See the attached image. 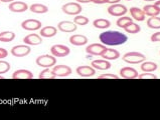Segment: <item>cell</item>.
Wrapping results in <instances>:
<instances>
[{
    "label": "cell",
    "instance_id": "cell-1",
    "mask_svg": "<svg viewBox=\"0 0 160 120\" xmlns=\"http://www.w3.org/2000/svg\"><path fill=\"white\" fill-rule=\"evenodd\" d=\"M99 38H100V41H101L104 45H109V46L121 45L123 43H125L128 40V37L125 34H123L121 32H118V31H112V30L103 32V33L100 34Z\"/></svg>",
    "mask_w": 160,
    "mask_h": 120
},
{
    "label": "cell",
    "instance_id": "cell-2",
    "mask_svg": "<svg viewBox=\"0 0 160 120\" xmlns=\"http://www.w3.org/2000/svg\"><path fill=\"white\" fill-rule=\"evenodd\" d=\"M146 60L145 55L140 52H128L123 55V61L129 64H139Z\"/></svg>",
    "mask_w": 160,
    "mask_h": 120
},
{
    "label": "cell",
    "instance_id": "cell-3",
    "mask_svg": "<svg viewBox=\"0 0 160 120\" xmlns=\"http://www.w3.org/2000/svg\"><path fill=\"white\" fill-rule=\"evenodd\" d=\"M36 64L40 67H44V68H51L52 66L56 65L57 63V59L53 55H40L35 60Z\"/></svg>",
    "mask_w": 160,
    "mask_h": 120
},
{
    "label": "cell",
    "instance_id": "cell-4",
    "mask_svg": "<svg viewBox=\"0 0 160 120\" xmlns=\"http://www.w3.org/2000/svg\"><path fill=\"white\" fill-rule=\"evenodd\" d=\"M62 10L63 13H66L68 15L76 16L80 14L82 10H83V8H82V6L77 2H68L65 4V5H62Z\"/></svg>",
    "mask_w": 160,
    "mask_h": 120
},
{
    "label": "cell",
    "instance_id": "cell-5",
    "mask_svg": "<svg viewBox=\"0 0 160 120\" xmlns=\"http://www.w3.org/2000/svg\"><path fill=\"white\" fill-rule=\"evenodd\" d=\"M71 52V49L66 45L57 44L51 48V53L54 57H66Z\"/></svg>",
    "mask_w": 160,
    "mask_h": 120
},
{
    "label": "cell",
    "instance_id": "cell-6",
    "mask_svg": "<svg viewBox=\"0 0 160 120\" xmlns=\"http://www.w3.org/2000/svg\"><path fill=\"white\" fill-rule=\"evenodd\" d=\"M128 11V9L125 5H122V4H113V5L109 6L108 8V13L112 16H117V17H121L124 16Z\"/></svg>",
    "mask_w": 160,
    "mask_h": 120
},
{
    "label": "cell",
    "instance_id": "cell-7",
    "mask_svg": "<svg viewBox=\"0 0 160 120\" xmlns=\"http://www.w3.org/2000/svg\"><path fill=\"white\" fill-rule=\"evenodd\" d=\"M31 51L29 45H16L11 49V54L15 57H24L27 56Z\"/></svg>",
    "mask_w": 160,
    "mask_h": 120
},
{
    "label": "cell",
    "instance_id": "cell-8",
    "mask_svg": "<svg viewBox=\"0 0 160 120\" xmlns=\"http://www.w3.org/2000/svg\"><path fill=\"white\" fill-rule=\"evenodd\" d=\"M106 45H102L99 43H93L89 46H87L86 52L90 55H94V56H101L102 53L106 49Z\"/></svg>",
    "mask_w": 160,
    "mask_h": 120
},
{
    "label": "cell",
    "instance_id": "cell-9",
    "mask_svg": "<svg viewBox=\"0 0 160 120\" xmlns=\"http://www.w3.org/2000/svg\"><path fill=\"white\" fill-rule=\"evenodd\" d=\"M52 71L57 77H67L72 74V68L68 65H54Z\"/></svg>",
    "mask_w": 160,
    "mask_h": 120
},
{
    "label": "cell",
    "instance_id": "cell-10",
    "mask_svg": "<svg viewBox=\"0 0 160 120\" xmlns=\"http://www.w3.org/2000/svg\"><path fill=\"white\" fill-rule=\"evenodd\" d=\"M21 27L24 30L35 31L42 28V22L36 19H27L21 23Z\"/></svg>",
    "mask_w": 160,
    "mask_h": 120
},
{
    "label": "cell",
    "instance_id": "cell-11",
    "mask_svg": "<svg viewBox=\"0 0 160 120\" xmlns=\"http://www.w3.org/2000/svg\"><path fill=\"white\" fill-rule=\"evenodd\" d=\"M58 29L62 32L71 33V32H75L77 30V24L72 21H61L58 24Z\"/></svg>",
    "mask_w": 160,
    "mask_h": 120
},
{
    "label": "cell",
    "instance_id": "cell-12",
    "mask_svg": "<svg viewBox=\"0 0 160 120\" xmlns=\"http://www.w3.org/2000/svg\"><path fill=\"white\" fill-rule=\"evenodd\" d=\"M8 8H9V10L14 13H21L28 9V5H27L25 2H22V1H12L9 4Z\"/></svg>",
    "mask_w": 160,
    "mask_h": 120
},
{
    "label": "cell",
    "instance_id": "cell-13",
    "mask_svg": "<svg viewBox=\"0 0 160 120\" xmlns=\"http://www.w3.org/2000/svg\"><path fill=\"white\" fill-rule=\"evenodd\" d=\"M120 75L122 78H125V79H135V78L138 77V72H137L136 69L132 68V67H123L120 70Z\"/></svg>",
    "mask_w": 160,
    "mask_h": 120
},
{
    "label": "cell",
    "instance_id": "cell-14",
    "mask_svg": "<svg viewBox=\"0 0 160 120\" xmlns=\"http://www.w3.org/2000/svg\"><path fill=\"white\" fill-rule=\"evenodd\" d=\"M77 73L78 75H80L81 77H91L94 76L96 70L93 66H88V65H82L77 68Z\"/></svg>",
    "mask_w": 160,
    "mask_h": 120
},
{
    "label": "cell",
    "instance_id": "cell-15",
    "mask_svg": "<svg viewBox=\"0 0 160 120\" xmlns=\"http://www.w3.org/2000/svg\"><path fill=\"white\" fill-rule=\"evenodd\" d=\"M23 42L26 45H39L42 43V38L40 37L38 34H35V33H31L26 35L25 37L23 38Z\"/></svg>",
    "mask_w": 160,
    "mask_h": 120
},
{
    "label": "cell",
    "instance_id": "cell-16",
    "mask_svg": "<svg viewBox=\"0 0 160 120\" xmlns=\"http://www.w3.org/2000/svg\"><path fill=\"white\" fill-rule=\"evenodd\" d=\"M12 78L13 79H32L33 74L32 72L26 69H18L15 72H13Z\"/></svg>",
    "mask_w": 160,
    "mask_h": 120
},
{
    "label": "cell",
    "instance_id": "cell-17",
    "mask_svg": "<svg viewBox=\"0 0 160 120\" xmlns=\"http://www.w3.org/2000/svg\"><path fill=\"white\" fill-rule=\"evenodd\" d=\"M70 42L75 46H83L88 43V38L85 35L75 34L70 37Z\"/></svg>",
    "mask_w": 160,
    "mask_h": 120
},
{
    "label": "cell",
    "instance_id": "cell-18",
    "mask_svg": "<svg viewBox=\"0 0 160 120\" xmlns=\"http://www.w3.org/2000/svg\"><path fill=\"white\" fill-rule=\"evenodd\" d=\"M101 56L106 60H115V59H118L119 57H120V53H119V51L116 49L106 48L105 49V51L102 53Z\"/></svg>",
    "mask_w": 160,
    "mask_h": 120
},
{
    "label": "cell",
    "instance_id": "cell-19",
    "mask_svg": "<svg viewBox=\"0 0 160 120\" xmlns=\"http://www.w3.org/2000/svg\"><path fill=\"white\" fill-rule=\"evenodd\" d=\"M92 66L95 69H99V70H107V69L111 68V63L107 61L106 59L94 60L92 61Z\"/></svg>",
    "mask_w": 160,
    "mask_h": 120
},
{
    "label": "cell",
    "instance_id": "cell-20",
    "mask_svg": "<svg viewBox=\"0 0 160 120\" xmlns=\"http://www.w3.org/2000/svg\"><path fill=\"white\" fill-rule=\"evenodd\" d=\"M58 33V29L53 26H45L43 28H40V36L47 38L53 37Z\"/></svg>",
    "mask_w": 160,
    "mask_h": 120
},
{
    "label": "cell",
    "instance_id": "cell-21",
    "mask_svg": "<svg viewBox=\"0 0 160 120\" xmlns=\"http://www.w3.org/2000/svg\"><path fill=\"white\" fill-rule=\"evenodd\" d=\"M130 13H131V16L133 17L136 21H144V19H145L144 11L138 7H131Z\"/></svg>",
    "mask_w": 160,
    "mask_h": 120
},
{
    "label": "cell",
    "instance_id": "cell-22",
    "mask_svg": "<svg viewBox=\"0 0 160 120\" xmlns=\"http://www.w3.org/2000/svg\"><path fill=\"white\" fill-rule=\"evenodd\" d=\"M29 9L31 12L36 13V14H43V13H47L48 11V7L47 5L39 3H34L32 5H30Z\"/></svg>",
    "mask_w": 160,
    "mask_h": 120
},
{
    "label": "cell",
    "instance_id": "cell-23",
    "mask_svg": "<svg viewBox=\"0 0 160 120\" xmlns=\"http://www.w3.org/2000/svg\"><path fill=\"white\" fill-rule=\"evenodd\" d=\"M93 25L98 29H107L111 25V22L107 19H103V18H99L93 21Z\"/></svg>",
    "mask_w": 160,
    "mask_h": 120
},
{
    "label": "cell",
    "instance_id": "cell-24",
    "mask_svg": "<svg viewBox=\"0 0 160 120\" xmlns=\"http://www.w3.org/2000/svg\"><path fill=\"white\" fill-rule=\"evenodd\" d=\"M15 38V33L12 31L0 32V41L1 42H11Z\"/></svg>",
    "mask_w": 160,
    "mask_h": 120
},
{
    "label": "cell",
    "instance_id": "cell-25",
    "mask_svg": "<svg viewBox=\"0 0 160 120\" xmlns=\"http://www.w3.org/2000/svg\"><path fill=\"white\" fill-rule=\"evenodd\" d=\"M141 69L144 72H153L157 69V64L152 61H143L141 64Z\"/></svg>",
    "mask_w": 160,
    "mask_h": 120
},
{
    "label": "cell",
    "instance_id": "cell-26",
    "mask_svg": "<svg viewBox=\"0 0 160 120\" xmlns=\"http://www.w3.org/2000/svg\"><path fill=\"white\" fill-rule=\"evenodd\" d=\"M142 10L144 11L145 15H148L150 17L152 16H158V14L160 13V11L157 9V7L155 5H145L143 7Z\"/></svg>",
    "mask_w": 160,
    "mask_h": 120
},
{
    "label": "cell",
    "instance_id": "cell-27",
    "mask_svg": "<svg viewBox=\"0 0 160 120\" xmlns=\"http://www.w3.org/2000/svg\"><path fill=\"white\" fill-rule=\"evenodd\" d=\"M147 26L152 29H160V17L152 16L147 20Z\"/></svg>",
    "mask_w": 160,
    "mask_h": 120
},
{
    "label": "cell",
    "instance_id": "cell-28",
    "mask_svg": "<svg viewBox=\"0 0 160 120\" xmlns=\"http://www.w3.org/2000/svg\"><path fill=\"white\" fill-rule=\"evenodd\" d=\"M38 78L39 79H54V78H57V76L53 74L49 68H45L39 73Z\"/></svg>",
    "mask_w": 160,
    "mask_h": 120
},
{
    "label": "cell",
    "instance_id": "cell-29",
    "mask_svg": "<svg viewBox=\"0 0 160 120\" xmlns=\"http://www.w3.org/2000/svg\"><path fill=\"white\" fill-rule=\"evenodd\" d=\"M133 22L131 17H128V16H121L119 19L117 20V26L118 27H121V28H125L127 25H129L130 23Z\"/></svg>",
    "mask_w": 160,
    "mask_h": 120
},
{
    "label": "cell",
    "instance_id": "cell-30",
    "mask_svg": "<svg viewBox=\"0 0 160 120\" xmlns=\"http://www.w3.org/2000/svg\"><path fill=\"white\" fill-rule=\"evenodd\" d=\"M124 29H125L126 32H128V33L135 34V33H138V32H140L141 27L138 24H136V23L132 22V23H130L129 25H127Z\"/></svg>",
    "mask_w": 160,
    "mask_h": 120
},
{
    "label": "cell",
    "instance_id": "cell-31",
    "mask_svg": "<svg viewBox=\"0 0 160 120\" xmlns=\"http://www.w3.org/2000/svg\"><path fill=\"white\" fill-rule=\"evenodd\" d=\"M74 23H76L77 25H87L89 23V18L86 16H82V15H76L75 19H74Z\"/></svg>",
    "mask_w": 160,
    "mask_h": 120
},
{
    "label": "cell",
    "instance_id": "cell-32",
    "mask_svg": "<svg viewBox=\"0 0 160 120\" xmlns=\"http://www.w3.org/2000/svg\"><path fill=\"white\" fill-rule=\"evenodd\" d=\"M10 70V64L7 61H0V74H4V73L8 72Z\"/></svg>",
    "mask_w": 160,
    "mask_h": 120
},
{
    "label": "cell",
    "instance_id": "cell-33",
    "mask_svg": "<svg viewBox=\"0 0 160 120\" xmlns=\"http://www.w3.org/2000/svg\"><path fill=\"white\" fill-rule=\"evenodd\" d=\"M138 79H157V76L151 72H144L138 75Z\"/></svg>",
    "mask_w": 160,
    "mask_h": 120
},
{
    "label": "cell",
    "instance_id": "cell-34",
    "mask_svg": "<svg viewBox=\"0 0 160 120\" xmlns=\"http://www.w3.org/2000/svg\"><path fill=\"white\" fill-rule=\"evenodd\" d=\"M116 74H111V73H106V74H102L98 77V79H119Z\"/></svg>",
    "mask_w": 160,
    "mask_h": 120
},
{
    "label": "cell",
    "instance_id": "cell-35",
    "mask_svg": "<svg viewBox=\"0 0 160 120\" xmlns=\"http://www.w3.org/2000/svg\"><path fill=\"white\" fill-rule=\"evenodd\" d=\"M150 39H151L152 42H158V41H160V31L153 33L151 35V38H150Z\"/></svg>",
    "mask_w": 160,
    "mask_h": 120
},
{
    "label": "cell",
    "instance_id": "cell-36",
    "mask_svg": "<svg viewBox=\"0 0 160 120\" xmlns=\"http://www.w3.org/2000/svg\"><path fill=\"white\" fill-rule=\"evenodd\" d=\"M7 55H8V51L6 49L0 48V59H3V58L7 57Z\"/></svg>",
    "mask_w": 160,
    "mask_h": 120
},
{
    "label": "cell",
    "instance_id": "cell-37",
    "mask_svg": "<svg viewBox=\"0 0 160 120\" xmlns=\"http://www.w3.org/2000/svg\"><path fill=\"white\" fill-rule=\"evenodd\" d=\"M121 0H104L105 3H109V4H116V3H119Z\"/></svg>",
    "mask_w": 160,
    "mask_h": 120
},
{
    "label": "cell",
    "instance_id": "cell-38",
    "mask_svg": "<svg viewBox=\"0 0 160 120\" xmlns=\"http://www.w3.org/2000/svg\"><path fill=\"white\" fill-rule=\"evenodd\" d=\"M91 2H94L96 4H103V3H105L104 0H91Z\"/></svg>",
    "mask_w": 160,
    "mask_h": 120
},
{
    "label": "cell",
    "instance_id": "cell-39",
    "mask_svg": "<svg viewBox=\"0 0 160 120\" xmlns=\"http://www.w3.org/2000/svg\"><path fill=\"white\" fill-rule=\"evenodd\" d=\"M77 2H79V3H89V2H91V0H77Z\"/></svg>",
    "mask_w": 160,
    "mask_h": 120
},
{
    "label": "cell",
    "instance_id": "cell-40",
    "mask_svg": "<svg viewBox=\"0 0 160 120\" xmlns=\"http://www.w3.org/2000/svg\"><path fill=\"white\" fill-rule=\"evenodd\" d=\"M154 5L156 6V7H157V9H158L159 11H160V0H158V1H156V2H155V4H154Z\"/></svg>",
    "mask_w": 160,
    "mask_h": 120
},
{
    "label": "cell",
    "instance_id": "cell-41",
    "mask_svg": "<svg viewBox=\"0 0 160 120\" xmlns=\"http://www.w3.org/2000/svg\"><path fill=\"white\" fill-rule=\"evenodd\" d=\"M1 2H12V1H14V0H0Z\"/></svg>",
    "mask_w": 160,
    "mask_h": 120
},
{
    "label": "cell",
    "instance_id": "cell-42",
    "mask_svg": "<svg viewBox=\"0 0 160 120\" xmlns=\"http://www.w3.org/2000/svg\"><path fill=\"white\" fill-rule=\"evenodd\" d=\"M143 1H148V2H150V1H156V0H143Z\"/></svg>",
    "mask_w": 160,
    "mask_h": 120
},
{
    "label": "cell",
    "instance_id": "cell-43",
    "mask_svg": "<svg viewBox=\"0 0 160 120\" xmlns=\"http://www.w3.org/2000/svg\"><path fill=\"white\" fill-rule=\"evenodd\" d=\"M0 79H3V77H2V76H0Z\"/></svg>",
    "mask_w": 160,
    "mask_h": 120
},
{
    "label": "cell",
    "instance_id": "cell-44",
    "mask_svg": "<svg viewBox=\"0 0 160 120\" xmlns=\"http://www.w3.org/2000/svg\"><path fill=\"white\" fill-rule=\"evenodd\" d=\"M126 1H130V0H126Z\"/></svg>",
    "mask_w": 160,
    "mask_h": 120
},
{
    "label": "cell",
    "instance_id": "cell-45",
    "mask_svg": "<svg viewBox=\"0 0 160 120\" xmlns=\"http://www.w3.org/2000/svg\"><path fill=\"white\" fill-rule=\"evenodd\" d=\"M0 3H1V1H0Z\"/></svg>",
    "mask_w": 160,
    "mask_h": 120
}]
</instances>
